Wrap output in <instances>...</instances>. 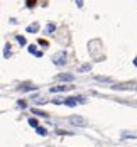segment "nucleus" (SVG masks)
<instances>
[{
	"mask_svg": "<svg viewBox=\"0 0 137 147\" xmlns=\"http://www.w3.org/2000/svg\"><path fill=\"white\" fill-rule=\"evenodd\" d=\"M78 102H83V98H81V96H78V98H76V96H70V98L64 100V105H68V107H75Z\"/></svg>",
	"mask_w": 137,
	"mask_h": 147,
	"instance_id": "obj_3",
	"label": "nucleus"
},
{
	"mask_svg": "<svg viewBox=\"0 0 137 147\" xmlns=\"http://www.w3.org/2000/svg\"><path fill=\"white\" fill-rule=\"evenodd\" d=\"M47 32H51V30H54V24H47V27H46Z\"/></svg>",
	"mask_w": 137,
	"mask_h": 147,
	"instance_id": "obj_8",
	"label": "nucleus"
},
{
	"mask_svg": "<svg viewBox=\"0 0 137 147\" xmlns=\"http://www.w3.org/2000/svg\"><path fill=\"white\" fill-rule=\"evenodd\" d=\"M39 27H37V24H32V26H29V30H37Z\"/></svg>",
	"mask_w": 137,
	"mask_h": 147,
	"instance_id": "obj_12",
	"label": "nucleus"
},
{
	"mask_svg": "<svg viewBox=\"0 0 137 147\" xmlns=\"http://www.w3.org/2000/svg\"><path fill=\"white\" fill-rule=\"evenodd\" d=\"M113 90H136L137 88V83H134V81H125V83H115L113 86H112Z\"/></svg>",
	"mask_w": 137,
	"mask_h": 147,
	"instance_id": "obj_1",
	"label": "nucleus"
},
{
	"mask_svg": "<svg viewBox=\"0 0 137 147\" xmlns=\"http://www.w3.org/2000/svg\"><path fill=\"white\" fill-rule=\"evenodd\" d=\"M97 80H98V81H112L110 78H102V76H97Z\"/></svg>",
	"mask_w": 137,
	"mask_h": 147,
	"instance_id": "obj_10",
	"label": "nucleus"
},
{
	"mask_svg": "<svg viewBox=\"0 0 137 147\" xmlns=\"http://www.w3.org/2000/svg\"><path fill=\"white\" fill-rule=\"evenodd\" d=\"M32 112H34L36 115H43V117H47V113H44V112H41V110H36V108H32Z\"/></svg>",
	"mask_w": 137,
	"mask_h": 147,
	"instance_id": "obj_7",
	"label": "nucleus"
},
{
	"mask_svg": "<svg viewBox=\"0 0 137 147\" xmlns=\"http://www.w3.org/2000/svg\"><path fill=\"white\" fill-rule=\"evenodd\" d=\"M29 123L32 125V127H37V120H34V118H30V120H29Z\"/></svg>",
	"mask_w": 137,
	"mask_h": 147,
	"instance_id": "obj_11",
	"label": "nucleus"
},
{
	"mask_svg": "<svg viewBox=\"0 0 137 147\" xmlns=\"http://www.w3.org/2000/svg\"><path fill=\"white\" fill-rule=\"evenodd\" d=\"M17 41H19L20 44H26V39H24V37H17Z\"/></svg>",
	"mask_w": 137,
	"mask_h": 147,
	"instance_id": "obj_13",
	"label": "nucleus"
},
{
	"mask_svg": "<svg viewBox=\"0 0 137 147\" xmlns=\"http://www.w3.org/2000/svg\"><path fill=\"white\" fill-rule=\"evenodd\" d=\"M59 80L61 81H73V76H71V74H61Z\"/></svg>",
	"mask_w": 137,
	"mask_h": 147,
	"instance_id": "obj_5",
	"label": "nucleus"
},
{
	"mask_svg": "<svg viewBox=\"0 0 137 147\" xmlns=\"http://www.w3.org/2000/svg\"><path fill=\"white\" fill-rule=\"evenodd\" d=\"M36 130H37V132L41 134V135H46V130H44V129H43V127H37Z\"/></svg>",
	"mask_w": 137,
	"mask_h": 147,
	"instance_id": "obj_9",
	"label": "nucleus"
},
{
	"mask_svg": "<svg viewBox=\"0 0 137 147\" xmlns=\"http://www.w3.org/2000/svg\"><path fill=\"white\" fill-rule=\"evenodd\" d=\"M53 61H54L56 64H64V63H66V54H64V53H58V54L53 58Z\"/></svg>",
	"mask_w": 137,
	"mask_h": 147,
	"instance_id": "obj_4",
	"label": "nucleus"
},
{
	"mask_svg": "<svg viewBox=\"0 0 137 147\" xmlns=\"http://www.w3.org/2000/svg\"><path fill=\"white\" fill-rule=\"evenodd\" d=\"M134 64H136V66H137V58H136V59H134Z\"/></svg>",
	"mask_w": 137,
	"mask_h": 147,
	"instance_id": "obj_15",
	"label": "nucleus"
},
{
	"mask_svg": "<svg viewBox=\"0 0 137 147\" xmlns=\"http://www.w3.org/2000/svg\"><path fill=\"white\" fill-rule=\"evenodd\" d=\"M68 88H73V86H64V85L63 86H54L51 91H63V90H68Z\"/></svg>",
	"mask_w": 137,
	"mask_h": 147,
	"instance_id": "obj_6",
	"label": "nucleus"
},
{
	"mask_svg": "<svg viewBox=\"0 0 137 147\" xmlns=\"http://www.w3.org/2000/svg\"><path fill=\"white\" fill-rule=\"evenodd\" d=\"M70 122H71V125H76V127H85L88 122H86V118H83V117H71L70 118Z\"/></svg>",
	"mask_w": 137,
	"mask_h": 147,
	"instance_id": "obj_2",
	"label": "nucleus"
},
{
	"mask_svg": "<svg viewBox=\"0 0 137 147\" xmlns=\"http://www.w3.org/2000/svg\"><path fill=\"white\" fill-rule=\"evenodd\" d=\"M39 44H41V46H47V41H44V39H39Z\"/></svg>",
	"mask_w": 137,
	"mask_h": 147,
	"instance_id": "obj_14",
	"label": "nucleus"
}]
</instances>
